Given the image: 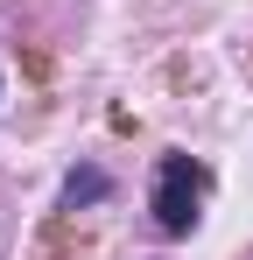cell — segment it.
Here are the masks:
<instances>
[{"label": "cell", "instance_id": "cell-1", "mask_svg": "<svg viewBox=\"0 0 253 260\" xmlns=\"http://www.w3.org/2000/svg\"><path fill=\"white\" fill-rule=\"evenodd\" d=\"M204 190H211L204 162H190V155H162V162H155V197H148L155 225H162V232H190Z\"/></svg>", "mask_w": 253, "mask_h": 260}, {"label": "cell", "instance_id": "cell-2", "mask_svg": "<svg viewBox=\"0 0 253 260\" xmlns=\"http://www.w3.org/2000/svg\"><path fill=\"white\" fill-rule=\"evenodd\" d=\"M91 197H106V176H99V169H71V183H64V204H91Z\"/></svg>", "mask_w": 253, "mask_h": 260}]
</instances>
